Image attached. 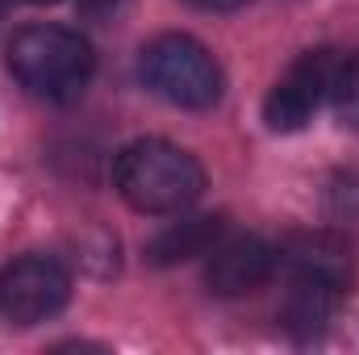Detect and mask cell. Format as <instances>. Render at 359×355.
<instances>
[{
	"label": "cell",
	"instance_id": "cell-1",
	"mask_svg": "<svg viewBox=\"0 0 359 355\" xmlns=\"http://www.w3.org/2000/svg\"><path fill=\"white\" fill-rule=\"evenodd\" d=\"M113 184L130 209L151 217H172L201 201L205 168L196 163L192 151L168 138H138L121 147V155L113 159Z\"/></svg>",
	"mask_w": 359,
	"mask_h": 355
},
{
	"label": "cell",
	"instance_id": "cell-2",
	"mask_svg": "<svg viewBox=\"0 0 359 355\" xmlns=\"http://www.w3.org/2000/svg\"><path fill=\"white\" fill-rule=\"evenodd\" d=\"M8 72L29 96L72 105L92 84L96 55L88 38L67 25H25L8 42Z\"/></svg>",
	"mask_w": 359,
	"mask_h": 355
},
{
	"label": "cell",
	"instance_id": "cell-3",
	"mask_svg": "<svg viewBox=\"0 0 359 355\" xmlns=\"http://www.w3.org/2000/svg\"><path fill=\"white\" fill-rule=\"evenodd\" d=\"M138 76L159 100L176 109H213L226 88V72L192 34H159L138 55Z\"/></svg>",
	"mask_w": 359,
	"mask_h": 355
},
{
	"label": "cell",
	"instance_id": "cell-4",
	"mask_svg": "<svg viewBox=\"0 0 359 355\" xmlns=\"http://www.w3.org/2000/svg\"><path fill=\"white\" fill-rule=\"evenodd\" d=\"M343 63H347V51H330V46L301 55V59L271 84L268 100H264V121H268V130H276V134L305 130V126L313 121V113L334 100Z\"/></svg>",
	"mask_w": 359,
	"mask_h": 355
},
{
	"label": "cell",
	"instance_id": "cell-5",
	"mask_svg": "<svg viewBox=\"0 0 359 355\" xmlns=\"http://www.w3.org/2000/svg\"><path fill=\"white\" fill-rule=\"evenodd\" d=\"M67 297L72 276L50 255H21L0 272V318L13 326H38L55 318Z\"/></svg>",
	"mask_w": 359,
	"mask_h": 355
},
{
	"label": "cell",
	"instance_id": "cell-6",
	"mask_svg": "<svg viewBox=\"0 0 359 355\" xmlns=\"http://www.w3.org/2000/svg\"><path fill=\"white\" fill-rule=\"evenodd\" d=\"M276 267V247L259 234H230L217 239L205 264V284L217 297H247L255 293Z\"/></svg>",
	"mask_w": 359,
	"mask_h": 355
},
{
	"label": "cell",
	"instance_id": "cell-7",
	"mask_svg": "<svg viewBox=\"0 0 359 355\" xmlns=\"http://www.w3.org/2000/svg\"><path fill=\"white\" fill-rule=\"evenodd\" d=\"M276 260L292 267V276H318L339 288L351 284V251L334 234H297L276 251Z\"/></svg>",
	"mask_w": 359,
	"mask_h": 355
},
{
	"label": "cell",
	"instance_id": "cell-8",
	"mask_svg": "<svg viewBox=\"0 0 359 355\" xmlns=\"http://www.w3.org/2000/svg\"><path fill=\"white\" fill-rule=\"evenodd\" d=\"M343 293H347V288H339V284H330V280L292 276V288H288V301H284V322H288V330L301 335V339L318 335V330L334 318Z\"/></svg>",
	"mask_w": 359,
	"mask_h": 355
},
{
	"label": "cell",
	"instance_id": "cell-9",
	"mask_svg": "<svg viewBox=\"0 0 359 355\" xmlns=\"http://www.w3.org/2000/svg\"><path fill=\"white\" fill-rule=\"evenodd\" d=\"M217 239H222V217H188V222L168 226L151 243V260L155 264H180L192 255H209Z\"/></svg>",
	"mask_w": 359,
	"mask_h": 355
},
{
	"label": "cell",
	"instance_id": "cell-10",
	"mask_svg": "<svg viewBox=\"0 0 359 355\" xmlns=\"http://www.w3.org/2000/svg\"><path fill=\"white\" fill-rule=\"evenodd\" d=\"M326 205L339 217H359V172H339L326 188Z\"/></svg>",
	"mask_w": 359,
	"mask_h": 355
},
{
	"label": "cell",
	"instance_id": "cell-11",
	"mask_svg": "<svg viewBox=\"0 0 359 355\" xmlns=\"http://www.w3.org/2000/svg\"><path fill=\"white\" fill-rule=\"evenodd\" d=\"M184 4H192V8H201V13H234V8H243V4H251V0H184Z\"/></svg>",
	"mask_w": 359,
	"mask_h": 355
},
{
	"label": "cell",
	"instance_id": "cell-12",
	"mask_svg": "<svg viewBox=\"0 0 359 355\" xmlns=\"http://www.w3.org/2000/svg\"><path fill=\"white\" fill-rule=\"evenodd\" d=\"M84 4V13H96V17H104V13H117L126 0H80Z\"/></svg>",
	"mask_w": 359,
	"mask_h": 355
},
{
	"label": "cell",
	"instance_id": "cell-13",
	"mask_svg": "<svg viewBox=\"0 0 359 355\" xmlns=\"http://www.w3.org/2000/svg\"><path fill=\"white\" fill-rule=\"evenodd\" d=\"M0 13H4V0H0Z\"/></svg>",
	"mask_w": 359,
	"mask_h": 355
}]
</instances>
